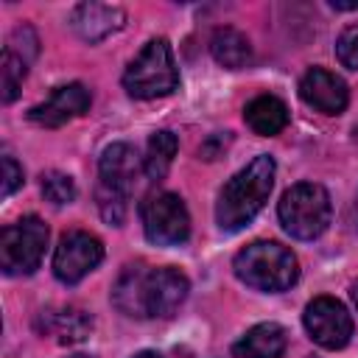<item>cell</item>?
<instances>
[{
  "label": "cell",
  "instance_id": "cell-23",
  "mask_svg": "<svg viewBox=\"0 0 358 358\" xmlns=\"http://www.w3.org/2000/svg\"><path fill=\"white\" fill-rule=\"evenodd\" d=\"M22 185V168L17 165L14 157H3V199H8L17 187Z\"/></svg>",
  "mask_w": 358,
  "mask_h": 358
},
{
  "label": "cell",
  "instance_id": "cell-9",
  "mask_svg": "<svg viewBox=\"0 0 358 358\" xmlns=\"http://www.w3.org/2000/svg\"><path fill=\"white\" fill-rule=\"evenodd\" d=\"M103 260V243L90 235V232H67L62 235L56 252H53V274L67 282L76 285L78 280H84L98 263Z\"/></svg>",
  "mask_w": 358,
  "mask_h": 358
},
{
  "label": "cell",
  "instance_id": "cell-18",
  "mask_svg": "<svg viewBox=\"0 0 358 358\" xmlns=\"http://www.w3.org/2000/svg\"><path fill=\"white\" fill-rule=\"evenodd\" d=\"M176 148H179V140L173 131L162 129V131H154L151 140H148V151H145V159H143V171L148 179L159 182L168 176L171 165H173V157H176Z\"/></svg>",
  "mask_w": 358,
  "mask_h": 358
},
{
  "label": "cell",
  "instance_id": "cell-8",
  "mask_svg": "<svg viewBox=\"0 0 358 358\" xmlns=\"http://www.w3.org/2000/svg\"><path fill=\"white\" fill-rule=\"evenodd\" d=\"M305 330L324 350H341L352 338V316L333 296H316L305 308Z\"/></svg>",
  "mask_w": 358,
  "mask_h": 358
},
{
  "label": "cell",
  "instance_id": "cell-19",
  "mask_svg": "<svg viewBox=\"0 0 358 358\" xmlns=\"http://www.w3.org/2000/svg\"><path fill=\"white\" fill-rule=\"evenodd\" d=\"M28 76V62L14 53L11 48L3 50V59H0V90H3V101L11 103L22 87V78Z\"/></svg>",
  "mask_w": 358,
  "mask_h": 358
},
{
  "label": "cell",
  "instance_id": "cell-11",
  "mask_svg": "<svg viewBox=\"0 0 358 358\" xmlns=\"http://www.w3.org/2000/svg\"><path fill=\"white\" fill-rule=\"evenodd\" d=\"M90 101H92V98H90V90H87L84 84L73 81V84H64V87L53 90V95H50L45 103H36V106L28 112V117H31L36 126L59 129V126H64L67 120L84 115V112L90 109Z\"/></svg>",
  "mask_w": 358,
  "mask_h": 358
},
{
  "label": "cell",
  "instance_id": "cell-25",
  "mask_svg": "<svg viewBox=\"0 0 358 358\" xmlns=\"http://www.w3.org/2000/svg\"><path fill=\"white\" fill-rule=\"evenodd\" d=\"M134 358H162L159 352H154V350H143V352H137Z\"/></svg>",
  "mask_w": 358,
  "mask_h": 358
},
{
  "label": "cell",
  "instance_id": "cell-3",
  "mask_svg": "<svg viewBox=\"0 0 358 358\" xmlns=\"http://www.w3.org/2000/svg\"><path fill=\"white\" fill-rule=\"evenodd\" d=\"M235 277L241 282H246L255 291H285L296 282L299 277V263L296 255L277 243V241H255L246 249H241L232 260Z\"/></svg>",
  "mask_w": 358,
  "mask_h": 358
},
{
  "label": "cell",
  "instance_id": "cell-20",
  "mask_svg": "<svg viewBox=\"0 0 358 358\" xmlns=\"http://www.w3.org/2000/svg\"><path fill=\"white\" fill-rule=\"evenodd\" d=\"M42 196H45L50 204L62 207V204H70V201L76 199V185H73V179H70L67 173L50 171V173L42 176Z\"/></svg>",
  "mask_w": 358,
  "mask_h": 358
},
{
  "label": "cell",
  "instance_id": "cell-13",
  "mask_svg": "<svg viewBox=\"0 0 358 358\" xmlns=\"http://www.w3.org/2000/svg\"><path fill=\"white\" fill-rule=\"evenodd\" d=\"M126 14L117 6H106V3H81L76 6L70 25L73 31L87 39V42H101L103 36H109L112 31H117L123 25Z\"/></svg>",
  "mask_w": 358,
  "mask_h": 358
},
{
  "label": "cell",
  "instance_id": "cell-17",
  "mask_svg": "<svg viewBox=\"0 0 358 358\" xmlns=\"http://www.w3.org/2000/svg\"><path fill=\"white\" fill-rule=\"evenodd\" d=\"M210 53L227 70H241L252 62V45L238 28H215L210 36Z\"/></svg>",
  "mask_w": 358,
  "mask_h": 358
},
{
  "label": "cell",
  "instance_id": "cell-27",
  "mask_svg": "<svg viewBox=\"0 0 358 358\" xmlns=\"http://www.w3.org/2000/svg\"><path fill=\"white\" fill-rule=\"evenodd\" d=\"M352 302H355V308H358V282L352 285Z\"/></svg>",
  "mask_w": 358,
  "mask_h": 358
},
{
  "label": "cell",
  "instance_id": "cell-26",
  "mask_svg": "<svg viewBox=\"0 0 358 358\" xmlns=\"http://www.w3.org/2000/svg\"><path fill=\"white\" fill-rule=\"evenodd\" d=\"M352 224H355V229H358V196H355V201H352Z\"/></svg>",
  "mask_w": 358,
  "mask_h": 358
},
{
  "label": "cell",
  "instance_id": "cell-28",
  "mask_svg": "<svg viewBox=\"0 0 358 358\" xmlns=\"http://www.w3.org/2000/svg\"><path fill=\"white\" fill-rule=\"evenodd\" d=\"M355 143H358V123H355Z\"/></svg>",
  "mask_w": 358,
  "mask_h": 358
},
{
  "label": "cell",
  "instance_id": "cell-10",
  "mask_svg": "<svg viewBox=\"0 0 358 358\" xmlns=\"http://www.w3.org/2000/svg\"><path fill=\"white\" fill-rule=\"evenodd\" d=\"M140 176V157L129 143H112L98 162V187L112 190L123 199L131 196Z\"/></svg>",
  "mask_w": 358,
  "mask_h": 358
},
{
  "label": "cell",
  "instance_id": "cell-4",
  "mask_svg": "<svg viewBox=\"0 0 358 358\" xmlns=\"http://www.w3.org/2000/svg\"><path fill=\"white\" fill-rule=\"evenodd\" d=\"M123 87L131 98H159L179 87V70L168 39H151L123 73Z\"/></svg>",
  "mask_w": 358,
  "mask_h": 358
},
{
  "label": "cell",
  "instance_id": "cell-15",
  "mask_svg": "<svg viewBox=\"0 0 358 358\" xmlns=\"http://www.w3.org/2000/svg\"><path fill=\"white\" fill-rule=\"evenodd\" d=\"M288 344L285 330L277 322H263L246 330V336L235 344L238 358H282Z\"/></svg>",
  "mask_w": 358,
  "mask_h": 358
},
{
  "label": "cell",
  "instance_id": "cell-24",
  "mask_svg": "<svg viewBox=\"0 0 358 358\" xmlns=\"http://www.w3.org/2000/svg\"><path fill=\"white\" fill-rule=\"evenodd\" d=\"M336 11H352V8H358V0H350V3H341V0H333L330 3Z\"/></svg>",
  "mask_w": 358,
  "mask_h": 358
},
{
  "label": "cell",
  "instance_id": "cell-12",
  "mask_svg": "<svg viewBox=\"0 0 358 358\" xmlns=\"http://www.w3.org/2000/svg\"><path fill=\"white\" fill-rule=\"evenodd\" d=\"M299 95L308 106H313L316 112H324V115H341L350 103V92H347V84L324 70V67H310L302 81H299Z\"/></svg>",
  "mask_w": 358,
  "mask_h": 358
},
{
  "label": "cell",
  "instance_id": "cell-2",
  "mask_svg": "<svg viewBox=\"0 0 358 358\" xmlns=\"http://www.w3.org/2000/svg\"><path fill=\"white\" fill-rule=\"evenodd\" d=\"M274 159L268 154H257L246 168H241L221 190L215 204V221L224 232L243 229L268 201L274 187Z\"/></svg>",
  "mask_w": 358,
  "mask_h": 358
},
{
  "label": "cell",
  "instance_id": "cell-16",
  "mask_svg": "<svg viewBox=\"0 0 358 358\" xmlns=\"http://www.w3.org/2000/svg\"><path fill=\"white\" fill-rule=\"evenodd\" d=\"M243 120L249 123V129L255 134L274 137L288 126V106L274 95H257L255 101L246 103Z\"/></svg>",
  "mask_w": 358,
  "mask_h": 358
},
{
  "label": "cell",
  "instance_id": "cell-7",
  "mask_svg": "<svg viewBox=\"0 0 358 358\" xmlns=\"http://www.w3.org/2000/svg\"><path fill=\"white\" fill-rule=\"evenodd\" d=\"M145 238L157 246H179L190 235V215L176 193H151L140 204Z\"/></svg>",
  "mask_w": 358,
  "mask_h": 358
},
{
  "label": "cell",
  "instance_id": "cell-1",
  "mask_svg": "<svg viewBox=\"0 0 358 358\" xmlns=\"http://www.w3.org/2000/svg\"><path fill=\"white\" fill-rule=\"evenodd\" d=\"M187 291H190L187 277L173 266L165 268L129 266L117 277L112 288V299L117 310H123L126 316L148 319V316H173L185 302Z\"/></svg>",
  "mask_w": 358,
  "mask_h": 358
},
{
  "label": "cell",
  "instance_id": "cell-29",
  "mask_svg": "<svg viewBox=\"0 0 358 358\" xmlns=\"http://www.w3.org/2000/svg\"><path fill=\"white\" fill-rule=\"evenodd\" d=\"M70 358H90V355H70Z\"/></svg>",
  "mask_w": 358,
  "mask_h": 358
},
{
  "label": "cell",
  "instance_id": "cell-5",
  "mask_svg": "<svg viewBox=\"0 0 358 358\" xmlns=\"http://www.w3.org/2000/svg\"><path fill=\"white\" fill-rule=\"evenodd\" d=\"M277 213H280L282 229L291 238L313 241L327 229L333 207H330V196L322 185L299 182V185H294L282 193Z\"/></svg>",
  "mask_w": 358,
  "mask_h": 358
},
{
  "label": "cell",
  "instance_id": "cell-6",
  "mask_svg": "<svg viewBox=\"0 0 358 358\" xmlns=\"http://www.w3.org/2000/svg\"><path fill=\"white\" fill-rule=\"evenodd\" d=\"M48 246V224L39 215H25L0 232V268L6 274H31L39 268Z\"/></svg>",
  "mask_w": 358,
  "mask_h": 358
},
{
  "label": "cell",
  "instance_id": "cell-14",
  "mask_svg": "<svg viewBox=\"0 0 358 358\" xmlns=\"http://www.w3.org/2000/svg\"><path fill=\"white\" fill-rule=\"evenodd\" d=\"M42 336H53L59 344H76L84 341L92 330V319L78 308H59V310H42L36 322Z\"/></svg>",
  "mask_w": 358,
  "mask_h": 358
},
{
  "label": "cell",
  "instance_id": "cell-21",
  "mask_svg": "<svg viewBox=\"0 0 358 358\" xmlns=\"http://www.w3.org/2000/svg\"><path fill=\"white\" fill-rule=\"evenodd\" d=\"M95 199H98V210H101V218L112 227H120L123 218H126V201L123 196L112 193V190H103V187H95Z\"/></svg>",
  "mask_w": 358,
  "mask_h": 358
},
{
  "label": "cell",
  "instance_id": "cell-22",
  "mask_svg": "<svg viewBox=\"0 0 358 358\" xmlns=\"http://www.w3.org/2000/svg\"><path fill=\"white\" fill-rule=\"evenodd\" d=\"M336 56L344 67L358 70V22L341 31V36L336 39Z\"/></svg>",
  "mask_w": 358,
  "mask_h": 358
}]
</instances>
